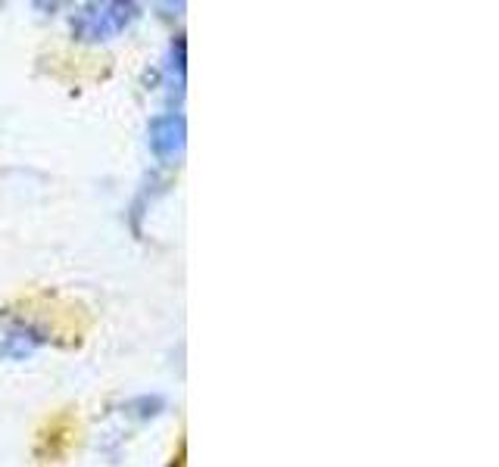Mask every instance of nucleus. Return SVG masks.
Returning <instances> with one entry per match:
<instances>
[{
	"instance_id": "nucleus-2",
	"label": "nucleus",
	"mask_w": 499,
	"mask_h": 467,
	"mask_svg": "<svg viewBox=\"0 0 499 467\" xmlns=\"http://www.w3.org/2000/svg\"><path fill=\"white\" fill-rule=\"evenodd\" d=\"M185 137H188V125L179 113L160 116L150 122V150L160 160H175L185 150Z\"/></svg>"
},
{
	"instance_id": "nucleus-1",
	"label": "nucleus",
	"mask_w": 499,
	"mask_h": 467,
	"mask_svg": "<svg viewBox=\"0 0 499 467\" xmlns=\"http://www.w3.org/2000/svg\"><path fill=\"white\" fill-rule=\"evenodd\" d=\"M137 4H88L72 16V31L82 41H107L137 19Z\"/></svg>"
}]
</instances>
